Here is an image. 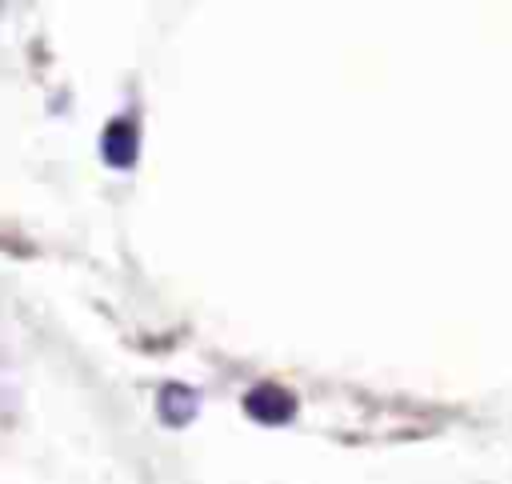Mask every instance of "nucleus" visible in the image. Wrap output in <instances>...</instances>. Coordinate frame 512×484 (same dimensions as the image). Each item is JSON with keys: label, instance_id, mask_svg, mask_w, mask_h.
Wrapping results in <instances>:
<instances>
[{"label": "nucleus", "instance_id": "obj_3", "mask_svg": "<svg viewBox=\"0 0 512 484\" xmlns=\"http://www.w3.org/2000/svg\"><path fill=\"white\" fill-rule=\"evenodd\" d=\"M160 412H164L168 424H184L196 412V392H188V388H164Z\"/></svg>", "mask_w": 512, "mask_h": 484}, {"label": "nucleus", "instance_id": "obj_2", "mask_svg": "<svg viewBox=\"0 0 512 484\" xmlns=\"http://www.w3.org/2000/svg\"><path fill=\"white\" fill-rule=\"evenodd\" d=\"M248 412L264 424H276V420H288L292 416V396H284L280 388H256L248 396Z\"/></svg>", "mask_w": 512, "mask_h": 484}, {"label": "nucleus", "instance_id": "obj_1", "mask_svg": "<svg viewBox=\"0 0 512 484\" xmlns=\"http://www.w3.org/2000/svg\"><path fill=\"white\" fill-rule=\"evenodd\" d=\"M104 160L112 168H128L136 160V128L128 120H116L108 132H104Z\"/></svg>", "mask_w": 512, "mask_h": 484}]
</instances>
